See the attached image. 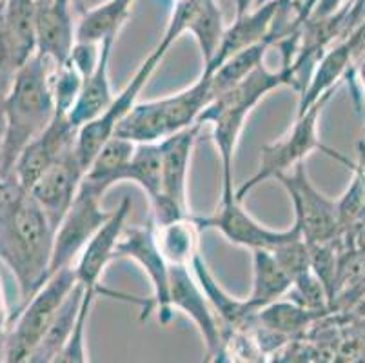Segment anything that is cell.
Wrapping results in <instances>:
<instances>
[{
	"label": "cell",
	"instance_id": "1",
	"mask_svg": "<svg viewBox=\"0 0 365 363\" xmlns=\"http://www.w3.org/2000/svg\"><path fill=\"white\" fill-rule=\"evenodd\" d=\"M55 227L35 198L13 178L0 180V260L13 271L21 307L48 282Z\"/></svg>",
	"mask_w": 365,
	"mask_h": 363
},
{
	"label": "cell",
	"instance_id": "2",
	"mask_svg": "<svg viewBox=\"0 0 365 363\" xmlns=\"http://www.w3.org/2000/svg\"><path fill=\"white\" fill-rule=\"evenodd\" d=\"M280 88H293L294 91L302 93V82L297 69L291 64H284L278 71H271L262 64L237 86L215 96L202 111L198 124L213 126L215 145L220 156V200L237 198L233 191V160L245 118L264 96Z\"/></svg>",
	"mask_w": 365,
	"mask_h": 363
},
{
	"label": "cell",
	"instance_id": "3",
	"mask_svg": "<svg viewBox=\"0 0 365 363\" xmlns=\"http://www.w3.org/2000/svg\"><path fill=\"white\" fill-rule=\"evenodd\" d=\"M51 71L53 64L48 58L33 55L16 69L11 86L2 96L4 138L0 148V180L11 176L16 158L26 145L55 118Z\"/></svg>",
	"mask_w": 365,
	"mask_h": 363
},
{
	"label": "cell",
	"instance_id": "4",
	"mask_svg": "<svg viewBox=\"0 0 365 363\" xmlns=\"http://www.w3.org/2000/svg\"><path fill=\"white\" fill-rule=\"evenodd\" d=\"M211 98V75L204 69L200 78L184 91L149 102H137L118 124L115 136L137 145L158 144L168 136L198 124Z\"/></svg>",
	"mask_w": 365,
	"mask_h": 363
},
{
	"label": "cell",
	"instance_id": "5",
	"mask_svg": "<svg viewBox=\"0 0 365 363\" xmlns=\"http://www.w3.org/2000/svg\"><path fill=\"white\" fill-rule=\"evenodd\" d=\"M331 96H333V93L318 100L317 104L311 106L305 113L297 115V122H294L293 129L284 138L271 142V144H265L260 149V164H258L257 173L235 191L238 202H244L245 196L253 191L255 188H258L262 182H265V180L277 178V176L291 171L294 165L304 162L305 156L317 151V149H320L325 155H329L331 158L338 160V162L349 168V158H345L344 155L336 153L334 149L324 145L320 138H318V118H320L322 109L329 102Z\"/></svg>",
	"mask_w": 365,
	"mask_h": 363
},
{
	"label": "cell",
	"instance_id": "6",
	"mask_svg": "<svg viewBox=\"0 0 365 363\" xmlns=\"http://www.w3.org/2000/svg\"><path fill=\"white\" fill-rule=\"evenodd\" d=\"M75 284V269L56 271L28 304L21 307L13 327L6 329V363L29 362Z\"/></svg>",
	"mask_w": 365,
	"mask_h": 363
},
{
	"label": "cell",
	"instance_id": "7",
	"mask_svg": "<svg viewBox=\"0 0 365 363\" xmlns=\"http://www.w3.org/2000/svg\"><path fill=\"white\" fill-rule=\"evenodd\" d=\"M173 42H175V39H171L168 33H164L157 49L142 62V66L137 69V73L133 75V78L129 80L128 86L113 98V102L108 106V109H106L102 115H98L97 118L91 120V122H88V124L82 126V128L78 129L75 142V153L76 156H78V160L82 162V165H84V169H88V165L91 164V160L95 158V155L101 151L102 145H104L111 136H115L118 124H120L122 120L125 118V115L135 108L138 95H140L142 89L145 88V84H148L149 78L153 76L155 69L160 66L164 56L168 55Z\"/></svg>",
	"mask_w": 365,
	"mask_h": 363
},
{
	"label": "cell",
	"instance_id": "8",
	"mask_svg": "<svg viewBox=\"0 0 365 363\" xmlns=\"http://www.w3.org/2000/svg\"><path fill=\"white\" fill-rule=\"evenodd\" d=\"M277 180L289 195L294 209V225L305 244L313 247L338 240V202L314 188L304 162L277 176Z\"/></svg>",
	"mask_w": 365,
	"mask_h": 363
},
{
	"label": "cell",
	"instance_id": "9",
	"mask_svg": "<svg viewBox=\"0 0 365 363\" xmlns=\"http://www.w3.org/2000/svg\"><path fill=\"white\" fill-rule=\"evenodd\" d=\"M200 128L202 124H195L158 142L162 162V191L158 200L151 204V222L155 225L189 216L187 176Z\"/></svg>",
	"mask_w": 365,
	"mask_h": 363
},
{
	"label": "cell",
	"instance_id": "10",
	"mask_svg": "<svg viewBox=\"0 0 365 363\" xmlns=\"http://www.w3.org/2000/svg\"><path fill=\"white\" fill-rule=\"evenodd\" d=\"M115 258L135 260L148 275L153 295L149 300H142L140 319H148L153 311H157L158 322L168 325L171 322L173 307L169 300V280H171V265L165 262L155 240V225L149 220L145 225L124 229L118 240Z\"/></svg>",
	"mask_w": 365,
	"mask_h": 363
},
{
	"label": "cell",
	"instance_id": "11",
	"mask_svg": "<svg viewBox=\"0 0 365 363\" xmlns=\"http://www.w3.org/2000/svg\"><path fill=\"white\" fill-rule=\"evenodd\" d=\"M111 213L102 209V195L82 180L81 189L55 231L51 271L49 276L66 267H73L89 240L108 222Z\"/></svg>",
	"mask_w": 365,
	"mask_h": 363
},
{
	"label": "cell",
	"instance_id": "12",
	"mask_svg": "<svg viewBox=\"0 0 365 363\" xmlns=\"http://www.w3.org/2000/svg\"><path fill=\"white\" fill-rule=\"evenodd\" d=\"M198 229H213L235 245L249 251H274L291 240L300 238L297 225L289 229H269L249 215L237 198L220 200L217 211L211 216H193Z\"/></svg>",
	"mask_w": 365,
	"mask_h": 363
},
{
	"label": "cell",
	"instance_id": "13",
	"mask_svg": "<svg viewBox=\"0 0 365 363\" xmlns=\"http://www.w3.org/2000/svg\"><path fill=\"white\" fill-rule=\"evenodd\" d=\"M169 300H171V307L185 312L200 331L207 349V358L204 363H229L218 318L191 267H171Z\"/></svg>",
	"mask_w": 365,
	"mask_h": 363
},
{
	"label": "cell",
	"instance_id": "14",
	"mask_svg": "<svg viewBox=\"0 0 365 363\" xmlns=\"http://www.w3.org/2000/svg\"><path fill=\"white\" fill-rule=\"evenodd\" d=\"M76 133L78 129L73 128L68 116L56 113L51 124L36 138H33L21 153V156L16 158L9 178H13L21 188L29 191L36 180L41 178L53 164H56L62 156L68 155L75 148Z\"/></svg>",
	"mask_w": 365,
	"mask_h": 363
},
{
	"label": "cell",
	"instance_id": "15",
	"mask_svg": "<svg viewBox=\"0 0 365 363\" xmlns=\"http://www.w3.org/2000/svg\"><path fill=\"white\" fill-rule=\"evenodd\" d=\"M84 175V165L73 148L68 155H64L56 164H53L29 189V195L35 198L36 204L41 205L55 231L71 208L73 200L81 189Z\"/></svg>",
	"mask_w": 365,
	"mask_h": 363
},
{
	"label": "cell",
	"instance_id": "16",
	"mask_svg": "<svg viewBox=\"0 0 365 363\" xmlns=\"http://www.w3.org/2000/svg\"><path fill=\"white\" fill-rule=\"evenodd\" d=\"M131 198L125 196L120 205L111 211L108 222L89 240L81 256L76 258L73 269H75L76 282L84 289H98V291L104 289L101 287V278L109 262L115 258V251L125 229V220L131 211Z\"/></svg>",
	"mask_w": 365,
	"mask_h": 363
},
{
	"label": "cell",
	"instance_id": "17",
	"mask_svg": "<svg viewBox=\"0 0 365 363\" xmlns=\"http://www.w3.org/2000/svg\"><path fill=\"white\" fill-rule=\"evenodd\" d=\"M168 33L175 39L182 33H191L197 39L204 66L217 55L222 35L225 31L220 6L217 0H177Z\"/></svg>",
	"mask_w": 365,
	"mask_h": 363
},
{
	"label": "cell",
	"instance_id": "18",
	"mask_svg": "<svg viewBox=\"0 0 365 363\" xmlns=\"http://www.w3.org/2000/svg\"><path fill=\"white\" fill-rule=\"evenodd\" d=\"M73 0H49L36 6V55L53 66L64 64L76 44Z\"/></svg>",
	"mask_w": 365,
	"mask_h": 363
},
{
	"label": "cell",
	"instance_id": "19",
	"mask_svg": "<svg viewBox=\"0 0 365 363\" xmlns=\"http://www.w3.org/2000/svg\"><path fill=\"white\" fill-rule=\"evenodd\" d=\"M282 6H284V0H269L260 8L237 16L233 26L225 28L217 55L207 66H204V69H215L229 56L262 44V42L274 44V24H277Z\"/></svg>",
	"mask_w": 365,
	"mask_h": 363
},
{
	"label": "cell",
	"instance_id": "20",
	"mask_svg": "<svg viewBox=\"0 0 365 363\" xmlns=\"http://www.w3.org/2000/svg\"><path fill=\"white\" fill-rule=\"evenodd\" d=\"M113 44L115 40H104L98 46L97 64L86 75L81 95L76 98L71 111L68 113V120L73 128L81 129L82 126L97 118L115 98L111 91V82H109V60H111Z\"/></svg>",
	"mask_w": 365,
	"mask_h": 363
},
{
	"label": "cell",
	"instance_id": "21",
	"mask_svg": "<svg viewBox=\"0 0 365 363\" xmlns=\"http://www.w3.org/2000/svg\"><path fill=\"white\" fill-rule=\"evenodd\" d=\"M191 271H193L195 278L200 284L202 291H204L205 298L209 300V304L213 307L215 315L218 318V324L222 327V334L225 336L237 331H251L255 325V318H257V311L249 307L245 300H237L235 296L227 295L224 289L218 285L215 276L211 275L209 267L205 265L204 258L200 255L191 262Z\"/></svg>",
	"mask_w": 365,
	"mask_h": 363
},
{
	"label": "cell",
	"instance_id": "22",
	"mask_svg": "<svg viewBox=\"0 0 365 363\" xmlns=\"http://www.w3.org/2000/svg\"><path fill=\"white\" fill-rule=\"evenodd\" d=\"M2 26L13 64L19 69L36 55V4L35 0H2Z\"/></svg>",
	"mask_w": 365,
	"mask_h": 363
},
{
	"label": "cell",
	"instance_id": "23",
	"mask_svg": "<svg viewBox=\"0 0 365 363\" xmlns=\"http://www.w3.org/2000/svg\"><path fill=\"white\" fill-rule=\"evenodd\" d=\"M351 69V51L347 42H340L334 46L333 49L325 51L324 55L318 58L317 66H314L313 73H311L307 84H305L304 91L300 93V100H298V115L305 113L311 106H314L318 100L324 96L331 95L336 86L338 80L347 76Z\"/></svg>",
	"mask_w": 365,
	"mask_h": 363
},
{
	"label": "cell",
	"instance_id": "24",
	"mask_svg": "<svg viewBox=\"0 0 365 363\" xmlns=\"http://www.w3.org/2000/svg\"><path fill=\"white\" fill-rule=\"evenodd\" d=\"M198 236H200V229L195 224L193 216H184V218L155 225L157 245L171 267H189L191 262L200 255Z\"/></svg>",
	"mask_w": 365,
	"mask_h": 363
},
{
	"label": "cell",
	"instance_id": "25",
	"mask_svg": "<svg viewBox=\"0 0 365 363\" xmlns=\"http://www.w3.org/2000/svg\"><path fill=\"white\" fill-rule=\"evenodd\" d=\"M135 0H108L98 8L86 9L76 24V44L98 46L104 40H115L129 19Z\"/></svg>",
	"mask_w": 365,
	"mask_h": 363
},
{
	"label": "cell",
	"instance_id": "26",
	"mask_svg": "<svg viewBox=\"0 0 365 363\" xmlns=\"http://www.w3.org/2000/svg\"><path fill=\"white\" fill-rule=\"evenodd\" d=\"M291 278L282 269L273 251H253V287L245 298L253 311H260L265 305L287 296Z\"/></svg>",
	"mask_w": 365,
	"mask_h": 363
},
{
	"label": "cell",
	"instance_id": "27",
	"mask_svg": "<svg viewBox=\"0 0 365 363\" xmlns=\"http://www.w3.org/2000/svg\"><path fill=\"white\" fill-rule=\"evenodd\" d=\"M135 148L137 144L133 142H128L120 136H111L86 169L84 182H88L104 196L113 185L120 184V175L131 160Z\"/></svg>",
	"mask_w": 365,
	"mask_h": 363
},
{
	"label": "cell",
	"instance_id": "28",
	"mask_svg": "<svg viewBox=\"0 0 365 363\" xmlns=\"http://www.w3.org/2000/svg\"><path fill=\"white\" fill-rule=\"evenodd\" d=\"M82 298H84V287L76 282L75 287L68 295V298L64 300V304H62L56 318L53 319L51 327L46 332V336L42 338L38 347L35 349L28 363H49L62 351V347L68 344L73 329H75L78 311H81L82 305Z\"/></svg>",
	"mask_w": 365,
	"mask_h": 363
},
{
	"label": "cell",
	"instance_id": "29",
	"mask_svg": "<svg viewBox=\"0 0 365 363\" xmlns=\"http://www.w3.org/2000/svg\"><path fill=\"white\" fill-rule=\"evenodd\" d=\"M120 182H133L148 195L149 204L158 200L162 191L160 145L138 144L120 175Z\"/></svg>",
	"mask_w": 365,
	"mask_h": 363
},
{
	"label": "cell",
	"instance_id": "30",
	"mask_svg": "<svg viewBox=\"0 0 365 363\" xmlns=\"http://www.w3.org/2000/svg\"><path fill=\"white\" fill-rule=\"evenodd\" d=\"M269 46L273 44L271 42H262V44H257L253 48H247L244 51L237 53V55L229 56L215 69H205L211 75V96L215 98L220 93L227 91L229 88H233L238 82H242L245 76L251 75L258 66L264 64V56Z\"/></svg>",
	"mask_w": 365,
	"mask_h": 363
},
{
	"label": "cell",
	"instance_id": "31",
	"mask_svg": "<svg viewBox=\"0 0 365 363\" xmlns=\"http://www.w3.org/2000/svg\"><path fill=\"white\" fill-rule=\"evenodd\" d=\"M108 289H84V298H82L81 311L76 318L75 329L69 336L68 344L62 347V351L55 356L49 363H89L88 362V345H86V329H88V318L91 312L93 304L98 295H106Z\"/></svg>",
	"mask_w": 365,
	"mask_h": 363
},
{
	"label": "cell",
	"instance_id": "32",
	"mask_svg": "<svg viewBox=\"0 0 365 363\" xmlns=\"http://www.w3.org/2000/svg\"><path fill=\"white\" fill-rule=\"evenodd\" d=\"M274 258L278 260V264L282 265L287 276L293 280H297L298 276H302L304 272L311 271V251L309 245L305 244L304 238H294L287 244L280 245L273 251Z\"/></svg>",
	"mask_w": 365,
	"mask_h": 363
},
{
	"label": "cell",
	"instance_id": "33",
	"mask_svg": "<svg viewBox=\"0 0 365 363\" xmlns=\"http://www.w3.org/2000/svg\"><path fill=\"white\" fill-rule=\"evenodd\" d=\"M265 363H314V352L309 339H293L269 356Z\"/></svg>",
	"mask_w": 365,
	"mask_h": 363
},
{
	"label": "cell",
	"instance_id": "34",
	"mask_svg": "<svg viewBox=\"0 0 365 363\" xmlns=\"http://www.w3.org/2000/svg\"><path fill=\"white\" fill-rule=\"evenodd\" d=\"M15 73L16 68L13 64L11 55H9V48L4 35V26H2V15H0V96L6 95V91L11 86V80L15 76Z\"/></svg>",
	"mask_w": 365,
	"mask_h": 363
},
{
	"label": "cell",
	"instance_id": "35",
	"mask_svg": "<svg viewBox=\"0 0 365 363\" xmlns=\"http://www.w3.org/2000/svg\"><path fill=\"white\" fill-rule=\"evenodd\" d=\"M349 168L365 198V142H360V145H358V162H351Z\"/></svg>",
	"mask_w": 365,
	"mask_h": 363
},
{
	"label": "cell",
	"instance_id": "36",
	"mask_svg": "<svg viewBox=\"0 0 365 363\" xmlns=\"http://www.w3.org/2000/svg\"><path fill=\"white\" fill-rule=\"evenodd\" d=\"M347 76H349L351 82H358L361 88V95L365 96V56L361 60H358L356 64L351 66L349 73H347Z\"/></svg>",
	"mask_w": 365,
	"mask_h": 363
},
{
	"label": "cell",
	"instance_id": "37",
	"mask_svg": "<svg viewBox=\"0 0 365 363\" xmlns=\"http://www.w3.org/2000/svg\"><path fill=\"white\" fill-rule=\"evenodd\" d=\"M8 309H6L4 291H2V284H0V331L8 329Z\"/></svg>",
	"mask_w": 365,
	"mask_h": 363
},
{
	"label": "cell",
	"instance_id": "38",
	"mask_svg": "<svg viewBox=\"0 0 365 363\" xmlns=\"http://www.w3.org/2000/svg\"><path fill=\"white\" fill-rule=\"evenodd\" d=\"M341 316H347V318H365V295L361 296L360 302L351 309L347 315H341Z\"/></svg>",
	"mask_w": 365,
	"mask_h": 363
},
{
	"label": "cell",
	"instance_id": "39",
	"mask_svg": "<svg viewBox=\"0 0 365 363\" xmlns=\"http://www.w3.org/2000/svg\"><path fill=\"white\" fill-rule=\"evenodd\" d=\"M255 0H235V8H237V16L245 15L253 9Z\"/></svg>",
	"mask_w": 365,
	"mask_h": 363
},
{
	"label": "cell",
	"instance_id": "40",
	"mask_svg": "<svg viewBox=\"0 0 365 363\" xmlns=\"http://www.w3.org/2000/svg\"><path fill=\"white\" fill-rule=\"evenodd\" d=\"M0 363H6V329L0 331Z\"/></svg>",
	"mask_w": 365,
	"mask_h": 363
},
{
	"label": "cell",
	"instance_id": "41",
	"mask_svg": "<svg viewBox=\"0 0 365 363\" xmlns=\"http://www.w3.org/2000/svg\"><path fill=\"white\" fill-rule=\"evenodd\" d=\"M73 9H75V13H78V15H82V13L86 11L84 0H73Z\"/></svg>",
	"mask_w": 365,
	"mask_h": 363
},
{
	"label": "cell",
	"instance_id": "42",
	"mask_svg": "<svg viewBox=\"0 0 365 363\" xmlns=\"http://www.w3.org/2000/svg\"><path fill=\"white\" fill-rule=\"evenodd\" d=\"M46 2H49V0H35V4H36V6H41V4H46Z\"/></svg>",
	"mask_w": 365,
	"mask_h": 363
},
{
	"label": "cell",
	"instance_id": "43",
	"mask_svg": "<svg viewBox=\"0 0 365 363\" xmlns=\"http://www.w3.org/2000/svg\"><path fill=\"white\" fill-rule=\"evenodd\" d=\"M0 2H2V0H0Z\"/></svg>",
	"mask_w": 365,
	"mask_h": 363
}]
</instances>
